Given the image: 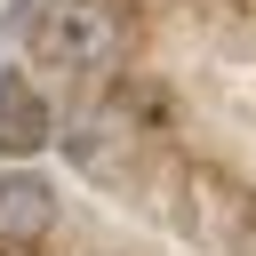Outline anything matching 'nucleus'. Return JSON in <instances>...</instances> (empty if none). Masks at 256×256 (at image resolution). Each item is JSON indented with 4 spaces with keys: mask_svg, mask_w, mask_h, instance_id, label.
I'll use <instances>...</instances> for the list:
<instances>
[{
    "mask_svg": "<svg viewBox=\"0 0 256 256\" xmlns=\"http://www.w3.org/2000/svg\"><path fill=\"white\" fill-rule=\"evenodd\" d=\"M24 48H32L48 72H80V80H88V72H104V64L120 56V16H112L104 0H40Z\"/></svg>",
    "mask_w": 256,
    "mask_h": 256,
    "instance_id": "obj_1",
    "label": "nucleus"
},
{
    "mask_svg": "<svg viewBox=\"0 0 256 256\" xmlns=\"http://www.w3.org/2000/svg\"><path fill=\"white\" fill-rule=\"evenodd\" d=\"M48 144H56V112H48V96H40L24 72L0 64V152H8V160H32V152H48Z\"/></svg>",
    "mask_w": 256,
    "mask_h": 256,
    "instance_id": "obj_2",
    "label": "nucleus"
},
{
    "mask_svg": "<svg viewBox=\"0 0 256 256\" xmlns=\"http://www.w3.org/2000/svg\"><path fill=\"white\" fill-rule=\"evenodd\" d=\"M56 224V184L40 168H0V240H48Z\"/></svg>",
    "mask_w": 256,
    "mask_h": 256,
    "instance_id": "obj_3",
    "label": "nucleus"
}]
</instances>
